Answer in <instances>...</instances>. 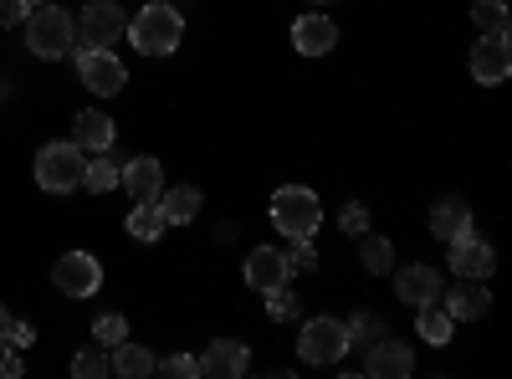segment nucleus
Wrapping results in <instances>:
<instances>
[{
	"instance_id": "24",
	"label": "nucleus",
	"mask_w": 512,
	"mask_h": 379,
	"mask_svg": "<svg viewBox=\"0 0 512 379\" xmlns=\"http://www.w3.org/2000/svg\"><path fill=\"white\" fill-rule=\"evenodd\" d=\"M118 185V164L108 154H93L88 159V170H82V190H93V195H108Z\"/></svg>"
},
{
	"instance_id": "37",
	"label": "nucleus",
	"mask_w": 512,
	"mask_h": 379,
	"mask_svg": "<svg viewBox=\"0 0 512 379\" xmlns=\"http://www.w3.org/2000/svg\"><path fill=\"white\" fill-rule=\"evenodd\" d=\"M11 323H16V318L6 313V303H0V344H6V333H11Z\"/></svg>"
},
{
	"instance_id": "22",
	"label": "nucleus",
	"mask_w": 512,
	"mask_h": 379,
	"mask_svg": "<svg viewBox=\"0 0 512 379\" xmlns=\"http://www.w3.org/2000/svg\"><path fill=\"white\" fill-rule=\"evenodd\" d=\"M431 231H436V241H456V236L472 231V210H466V200H441L431 210Z\"/></svg>"
},
{
	"instance_id": "11",
	"label": "nucleus",
	"mask_w": 512,
	"mask_h": 379,
	"mask_svg": "<svg viewBox=\"0 0 512 379\" xmlns=\"http://www.w3.org/2000/svg\"><path fill=\"white\" fill-rule=\"evenodd\" d=\"M72 144H77L82 154H113V144H118L113 118H108L103 108H82L77 123H72Z\"/></svg>"
},
{
	"instance_id": "23",
	"label": "nucleus",
	"mask_w": 512,
	"mask_h": 379,
	"mask_svg": "<svg viewBox=\"0 0 512 379\" xmlns=\"http://www.w3.org/2000/svg\"><path fill=\"white\" fill-rule=\"evenodd\" d=\"M159 205H164V216H169V226H190L195 216H200V190L195 185H175V190H164L159 195Z\"/></svg>"
},
{
	"instance_id": "25",
	"label": "nucleus",
	"mask_w": 512,
	"mask_h": 379,
	"mask_svg": "<svg viewBox=\"0 0 512 379\" xmlns=\"http://www.w3.org/2000/svg\"><path fill=\"white\" fill-rule=\"evenodd\" d=\"M359 262H364V272L384 277V272L395 267V246L384 241V236H364V246H359Z\"/></svg>"
},
{
	"instance_id": "16",
	"label": "nucleus",
	"mask_w": 512,
	"mask_h": 379,
	"mask_svg": "<svg viewBox=\"0 0 512 379\" xmlns=\"http://www.w3.org/2000/svg\"><path fill=\"white\" fill-rule=\"evenodd\" d=\"M456 323H477L487 308H492V298H487V287L477 282V277H461L451 292H446V303H441Z\"/></svg>"
},
{
	"instance_id": "6",
	"label": "nucleus",
	"mask_w": 512,
	"mask_h": 379,
	"mask_svg": "<svg viewBox=\"0 0 512 379\" xmlns=\"http://www.w3.org/2000/svg\"><path fill=\"white\" fill-rule=\"evenodd\" d=\"M77 77H82V88H88V93L113 98V93H123L128 67L108 47H82V41H77Z\"/></svg>"
},
{
	"instance_id": "9",
	"label": "nucleus",
	"mask_w": 512,
	"mask_h": 379,
	"mask_svg": "<svg viewBox=\"0 0 512 379\" xmlns=\"http://www.w3.org/2000/svg\"><path fill=\"white\" fill-rule=\"evenodd\" d=\"M415 369V354H410V344H400L395 333H384L379 344H369V354H364V374L369 379H405Z\"/></svg>"
},
{
	"instance_id": "32",
	"label": "nucleus",
	"mask_w": 512,
	"mask_h": 379,
	"mask_svg": "<svg viewBox=\"0 0 512 379\" xmlns=\"http://www.w3.org/2000/svg\"><path fill=\"white\" fill-rule=\"evenodd\" d=\"M154 374H169V379H190V374H200V359L195 354H175V359H159V369Z\"/></svg>"
},
{
	"instance_id": "35",
	"label": "nucleus",
	"mask_w": 512,
	"mask_h": 379,
	"mask_svg": "<svg viewBox=\"0 0 512 379\" xmlns=\"http://www.w3.org/2000/svg\"><path fill=\"white\" fill-rule=\"evenodd\" d=\"M6 344L21 354V349H31L36 344V333H31V323H11V333H6Z\"/></svg>"
},
{
	"instance_id": "15",
	"label": "nucleus",
	"mask_w": 512,
	"mask_h": 379,
	"mask_svg": "<svg viewBox=\"0 0 512 379\" xmlns=\"http://www.w3.org/2000/svg\"><path fill=\"white\" fill-rule=\"evenodd\" d=\"M118 185L134 195V200H159V195H164V170H159V159H149V154L128 159L123 170H118Z\"/></svg>"
},
{
	"instance_id": "30",
	"label": "nucleus",
	"mask_w": 512,
	"mask_h": 379,
	"mask_svg": "<svg viewBox=\"0 0 512 379\" xmlns=\"http://www.w3.org/2000/svg\"><path fill=\"white\" fill-rule=\"evenodd\" d=\"M93 339H98V344H103V349L113 354V349H118V344L128 339V323H123L118 313H103V318L93 323Z\"/></svg>"
},
{
	"instance_id": "12",
	"label": "nucleus",
	"mask_w": 512,
	"mask_h": 379,
	"mask_svg": "<svg viewBox=\"0 0 512 379\" xmlns=\"http://www.w3.org/2000/svg\"><path fill=\"white\" fill-rule=\"evenodd\" d=\"M292 47L303 52V57H328L333 47H338V26H333V16H297V26H292Z\"/></svg>"
},
{
	"instance_id": "26",
	"label": "nucleus",
	"mask_w": 512,
	"mask_h": 379,
	"mask_svg": "<svg viewBox=\"0 0 512 379\" xmlns=\"http://www.w3.org/2000/svg\"><path fill=\"white\" fill-rule=\"evenodd\" d=\"M472 21L482 26V36H507V6H502V0H477Z\"/></svg>"
},
{
	"instance_id": "21",
	"label": "nucleus",
	"mask_w": 512,
	"mask_h": 379,
	"mask_svg": "<svg viewBox=\"0 0 512 379\" xmlns=\"http://www.w3.org/2000/svg\"><path fill=\"white\" fill-rule=\"evenodd\" d=\"M451 328H456V318L441 308V298L415 308V333H420L425 344H436V349H441V344H451Z\"/></svg>"
},
{
	"instance_id": "13",
	"label": "nucleus",
	"mask_w": 512,
	"mask_h": 379,
	"mask_svg": "<svg viewBox=\"0 0 512 379\" xmlns=\"http://www.w3.org/2000/svg\"><path fill=\"white\" fill-rule=\"evenodd\" d=\"M395 298H400V303H410V308L436 303V298H441V272H436V267H425V262L400 267V277H395Z\"/></svg>"
},
{
	"instance_id": "4",
	"label": "nucleus",
	"mask_w": 512,
	"mask_h": 379,
	"mask_svg": "<svg viewBox=\"0 0 512 379\" xmlns=\"http://www.w3.org/2000/svg\"><path fill=\"white\" fill-rule=\"evenodd\" d=\"M82 170H88V154L77 144H41L36 154V185L47 195H67L72 185H82Z\"/></svg>"
},
{
	"instance_id": "19",
	"label": "nucleus",
	"mask_w": 512,
	"mask_h": 379,
	"mask_svg": "<svg viewBox=\"0 0 512 379\" xmlns=\"http://www.w3.org/2000/svg\"><path fill=\"white\" fill-rule=\"evenodd\" d=\"M108 369H113L118 379H149V374L159 369V359H154L144 344H128V339H123V344L108 354Z\"/></svg>"
},
{
	"instance_id": "17",
	"label": "nucleus",
	"mask_w": 512,
	"mask_h": 379,
	"mask_svg": "<svg viewBox=\"0 0 512 379\" xmlns=\"http://www.w3.org/2000/svg\"><path fill=\"white\" fill-rule=\"evenodd\" d=\"M246 364H251V354H246L241 339H216V344H210V354L200 359V374H210V379H236V374H246Z\"/></svg>"
},
{
	"instance_id": "39",
	"label": "nucleus",
	"mask_w": 512,
	"mask_h": 379,
	"mask_svg": "<svg viewBox=\"0 0 512 379\" xmlns=\"http://www.w3.org/2000/svg\"><path fill=\"white\" fill-rule=\"evenodd\" d=\"M31 6H41V0H31Z\"/></svg>"
},
{
	"instance_id": "33",
	"label": "nucleus",
	"mask_w": 512,
	"mask_h": 379,
	"mask_svg": "<svg viewBox=\"0 0 512 379\" xmlns=\"http://www.w3.org/2000/svg\"><path fill=\"white\" fill-rule=\"evenodd\" d=\"M338 226H344V236H364V231H369V210H364V205H344Z\"/></svg>"
},
{
	"instance_id": "8",
	"label": "nucleus",
	"mask_w": 512,
	"mask_h": 379,
	"mask_svg": "<svg viewBox=\"0 0 512 379\" xmlns=\"http://www.w3.org/2000/svg\"><path fill=\"white\" fill-rule=\"evenodd\" d=\"M52 282H57V292H67V298H93V292L103 287V267H98V257H88V251H67V257L52 262Z\"/></svg>"
},
{
	"instance_id": "2",
	"label": "nucleus",
	"mask_w": 512,
	"mask_h": 379,
	"mask_svg": "<svg viewBox=\"0 0 512 379\" xmlns=\"http://www.w3.org/2000/svg\"><path fill=\"white\" fill-rule=\"evenodd\" d=\"M185 36V16L175 6H144L134 21H128V41L144 52V57H169Z\"/></svg>"
},
{
	"instance_id": "18",
	"label": "nucleus",
	"mask_w": 512,
	"mask_h": 379,
	"mask_svg": "<svg viewBox=\"0 0 512 379\" xmlns=\"http://www.w3.org/2000/svg\"><path fill=\"white\" fill-rule=\"evenodd\" d=\"M246 282L256 292H272L277 282H287V257H282L277 246H256L251 257H246Z\"/></svg>"
},
{
	"instance_id": "10",
	"label": "nucleus",
	"mask_w": 512,
	"mask_h": 379,
	"mask_svg": "<svg viewBox=\"0 0 512 379\" xmlns=\"http://www.w3.org/2000/svg\"><path fill=\"white\" fill-rule=\"evenodd\" d=\"M446 246H451V272H456V277H477V282L492 277L497 251H492L487 241H477L472 231H466V236H456V241H446Z\"/></svg>"
},
{
	"instance_id": "34",
	"label": "nucleus",
	"mask_w": 512,
	"mask_h": 379,
	"mask_svg": "<svg viewBox=\"0 0 512 379\" xmlns=\"http://www.w3.org/2000/svg\"><path fill=\"white\" fill-rule=\"evenodd\" d=\"M31 0H0V26H26Z\"/></svg>"
},
{
	"instance_id": "27",
	"label": "nucleus",
	"mask_w": 512,
	"mask_h": 379,
	"mask_svg": "<svg viewBox=\"0 0 512 379\" xmlns=\"http://www.w3.org/2000/svg\"><path fill=\"white\" fill-rule=\"evenodd\" d=\"M303 313V303H297V292L287 287V282H277L272 292H267V318L272 323H287V318H297Z\"/></svg>"
},
{
	"instance_id": "36",
	"label": "nucleus",
	"mask_w": 512,
	"mask_h": 379,
	"mask_svg": "<svg viewBox=\"0 0 512 379\" xmlns=\"http://www.w3.org/2000/svg\"><path fill=\"white\" fill-rule=\"evenodd\" d=\"M21 374V359H16V349L11 344H0V379H16Z\"/></svg>"
},
{
	"instance_id": "29",
	"label": "nucleus",
	"mask_w": 512,
	"mask_h": 379,
	"mask_svg": "<svg viewBox=\"0 0 512 379\" xmlns=\"http://www.w3.org/2000/svg\"><path fill=\"white\" fill-rule=\"evenodd\" d=\"M72 374H77V379H103V374H113V369H108V349L98 344V349L72 354Z\"/></svg>"
},
{
	"instance_id": "20",
	"label": "nucleus",
	"mask_w": 512,
	"mask_h": 379,
	"mask_svg": "<svg viewBox=\"0 0 512 379\" xmlns=\"http://www.w3.org/2000/svg\"><path fill=\"white\" fill-rule=\"evenodd\" d=\"M169 231V216L159 200H134V210H128V236L134 241H159Z\"/></svg>"
},
{
	"instance_id": "5",
	"label": "nucleus",
	"mask_w": 512,
	"mask_h": 379,
	"mask_svg": "<svg viewBox=\"0 0 512 379\" xmlns=\"http://www.w3.org/2000/svg\"><path fill=\"white\" fill-rule=\"evenodd\" d=\"M354 344H349V328L338 323V318H313L303 323V339H297V354H303V364H338Z\"/></svg>"
},
{
	"instance_id": "7",
	"label": "nucleus",
	"mask_w": 512,
	"mask_h": 379,
	"mask_svg": "<svg viewBox=\"0 0 512 379\" xmlns=\"http://www.w3.org/2000/svg\"><path fill=\"white\" fill-rule=\"evenodd\" d=\"M123 31H128V21L118 11V0H88L82 16H77V41L82 47H108L113 52Z\"/></svg>"
},
{
	"instance_id": "31",
	"label": "nucleus",
	"mask_w": 512,
	"mask_h": 379,
	"mask_svg": "<svg viewBox=\"0 0 512 379\" xmlns=\"http://www.w3.org/2000/svg\"><path fill=\"white\" fill-rule=\"evenodd\" d=\"M287 257V272H313L318 267V251H313V236H297L292 251H282Z\"/></svg>"
},
{
	"instance_id": "38",
	"label": "nucleus",
	"mask_w": 512,
	"mask_h": 379,
	"mask_svg": "<svg viewBox=\"0 0 512 379\" xmlns=\"http://www.w3.org/2000/svg\"><path fill=\"white\" fill-rule=\"evenodd\" d=\"M313 6H328V0H313Z\"/></svg>"
},
{
	"instance_id": "14",
	"label": "nucleus",
	"mask_w": 512,
	"mask_h": 379,
	"mask_svg": "<svg viewBox=\"0 0 512 379\" xmlns=\"http://www.w3.org/2000/svg\"><path fill=\"white\" fill-rule=\"evenodd\" d=\"M507 72H512L507 36H482L477 47H472V77L477 82H507Z\"/></svg>"
},
{
	"instance_id": "28",
	"label": "nucleus",
	"mask_w": 512,
	"mask_h": 379,
	"mask_svg": "<svg viewBox=\"0 0 512 379\" xmlns=\"http://www.w3.org/2000/svg\"><path fill=\"white\" fill-rule=\"evenodd\" d=\"M344 328H349V344H364V349H369V344H379L384 333H390V328H384V323H379L374 313H354V318H349Z\"/></svg>"
},
{
	"instance_id": "3",
	"label": "nucleus",
	"mask_w": 512,
	"mask_h": 379,
	"mask_svg": "<svg viewBox=\"0 0 512 379\" xmlns=\"http://www.w3.org/2000/svg\"><path fill=\"white\" fill-rule=\"evenodd\" d=\"M272 221H277V231L282 236H318V221H323V205H318V195L308 190V185H282L277 195H272Z\"/></svg>"
},
{
	"instance_id": "1",
	"label": "nucleus",
	"mask_w": 512,
	"mask_h": 379,
	"mask_svg": "<svg viewBox=\"0 0 512 379\" xmlns=\"http://www.w3.org/2000/svg\"><path fill=\"white\" fill-rule=\"evenodd\" d=\"M26 47H31V57H41V62L72 57V47H77V26H72V16H67L62 6H52V0L31 6V16H26Z\"/></svg>"
}]
</instances>
